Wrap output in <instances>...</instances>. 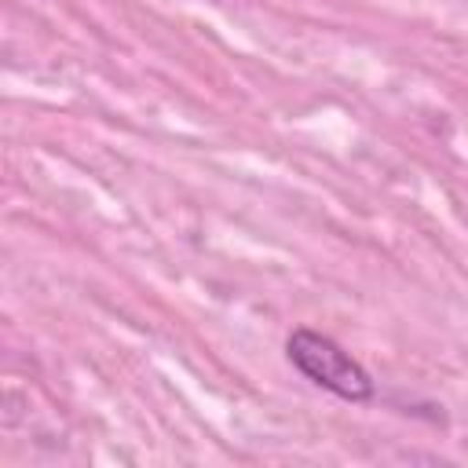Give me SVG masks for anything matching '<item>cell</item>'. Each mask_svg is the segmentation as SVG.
Masks as SVG:
<instances>
[{"label": "cell", "mask_w": 468, "mask_h": 468, "mask_svg": "<svg viewBox=\"0 0 468 468\" xmlns=\"http://www.w3.org/2000/svg\"><path fill=\"white\" fill-rule=\"evenodd\" d=\"M285 355L311 384L325 388L329 395H336L344 402H369L377 391L369 369L358 358H351L333 336H325L318 329H307V325L292 329L285 340Z\"/></svg>", "instance_id": "1"}]
</instances>
